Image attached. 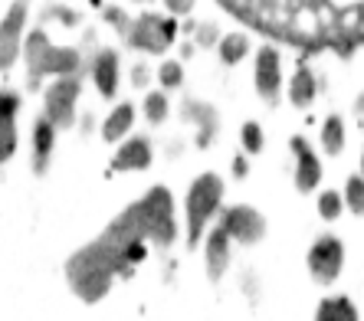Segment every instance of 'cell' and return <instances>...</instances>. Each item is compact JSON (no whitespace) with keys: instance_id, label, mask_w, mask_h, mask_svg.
I'll return each instance as SVG.
<instances>
[{"instance_id":"cell-1","label":"cell","mask_w":364,"mask_h":321,"mask_svg":"<svg viewBox=\"0 0 364 321\" xmlns=\"http://www.w3.org/2000/svg\"><path fill=\"white\" fill-rule=\"evenodd\" d=\"M119 272L128 276L125 259H122V253L115 246L105 243L102 236L95 239V243L82 246V249L66 262V279L82 302H99V298L109 292L112 279H115Z\"/></svg>"},{"instance_id":"cell-2","label":"cell","mask_w":364,"mask_h":321,"mask_svg":"<svg viewBox=\"0 0 364 321\" xmlns=\"http://www.w3.org/2000/svg\"><path fill=\"white\" fill-rule=\"evenodd\" d=\"M26 66H30V79L40 76H69L73 69L79 66V53L76 50H63V46H53L50 36L43 30H33L26 36Z\"/></svg>"},{"instance_id":"cell-3","label":"cell","mask_w":364,"mask_h":321,"mask_svg":"<svg viewBox=\"0 0 364 321\" xmlns=\"http://www.w3.org/2000/svg\"><path fill=\"white\" fill-rule=\"evenodd\" d=\"M220 200H223V180L217 174H200L191 184V190H187V243L191 246L200 243L203 227L217 213Z\"/></svg>"},{"instance_id":"cell-4","label":"cell","mask_w":364,"mask_h":321,"mask_svg":"<svg viewBox=\"0 0 364 321\" xmlns=\"http://www.w3.org/2000/svg\"><path fill=\"white\" fill-rule=\"evenodd\" d=\"M138 210H141L148 239H154L158 246H171L178 227H174V200H171L168 187H151V190L138 200Z\"/></svg>"},{"instance_id":"cell-5","label":"cell","mask_w":364,"mask_h":321,"mask_svg":"<svg viewBox=\"0 0 364 321\" xmlns=\"http://www.w3.org/2000/svg\"><path fill=\"white\" fill-rule=\"evenodd\" d=\"M174 20H164V17H154V13H144V17L135 20L132 33H128V43L135 50H144V53H164L174 40Z\"/></svg>"},{"instance_id":"cell-6","label":"cell","mask_w":364,"mask_h":321,"mask_svg":"<svg viewBox=\"0 0 364 321\" xmlns=\"http://www.w3.org/2000/svg\"><path fill=\"white\" fill-rule=\"evenodd\" d=\"M76 99H79V82L76 76H60L46 89V119L56 128H69L76 119Z\"/></svg>"},{"instance_id":"cell-7","label":"cell","mask_w":364,"mask_h":321,"mask_svg":"<svg viewBox=\"0 0 364 321\" xmlns=\"http://www.w3.org/2000/svg\"><path fill=\"white\" fill-rule=\"evenodd\" d=\"M341 266H345V246L335 236H322L309 249V272L315 276V282L331 285V282L338 279Z\"/></svg>"},{"instance_id":"cell-8","label":"cell","mask_w":364,"mask_h":321,"mask_svg":"<svg viewBox=\"0 0 364 321\" xmlns=\"http://www.w3.org/2000/svg\"><path fill=\"white\" fill-rule=\"evenodd\" d=\"M220 227L227 229L233 239H240V243H256V239L266 233V220L253 207H230V210L223 213Z\"/></svg>"},{"instance_id":"cell-9","label":"cell","mask_w":364,"mask_h":321,"mask_svg":"<svg viewBox=\"0 0 364 321\" xmlns=\"http://www.w3.org/2000/svg\"><path fill=\"white\" fill-rule=\"evenodd\" d=\"M279 82H282V62L276 46H263L256 56V92L266 102L279 99Z\"/></svg>"},{"instance_id":"cell-10","label":"cell","mask_w":364,"mask_h":321,"mask_svg":"<svg viewBox=\"0 0 364 321\" xmlns=\"http://www.w3.org/2000/svg\"><path fill=\"white\" fill-rule=\"evenodd\" d=\"M292 151H296V187L302 194H309V190L318 187V180H322V164H318L315 151L302 138H292Z\"/></svg>"},{"instance_id":"cell-11","label":"cell","mask_w":364,"mask_h":321,"mask_svg":"<svg viewBox=\"0 0 364 321\" xmlns=\"http://www.w3.org/2000/svg\"><path fill=\"white\" fill-rule=\"evenodd\" d=\"M151 164V144L148 138H128L122 141V148L112 158V168L115 170H144Z\"/></svg>"},{"instance_id":"cell-12","label":"cell","mask_w":364,"mask_h":321,"mask_svg":"<svg viewBox=\"0 0 364 321\" xmlns=\"http://www.w3.org/2000/svg\"><path fill=\"white\" fill-rule=\"evenodd\" d=\"M92 79H95L99 92L105 95V99H112V95H115V89H119V56H115L112 50H102L99 56H95Z\"/></svg>"},{"instance_id":"cell-13","label":"cell","mask_w":364,"mask_h":321,"mask_svg":"<svg viewBox=\"0 0 364 321\" xmlns=\"http://www.w3.org/2000/svg\"><path fill=\"white\" fill-rule=\"evenodd\" d=\"M230 233L223 227H217L207 236V272H210V279L217 282L223 276V269H227V262H230Z\"/></svg>"},{"instance_id":"cell-14","label":"cell","mask_w":364,"mask_h":321,"mask_svg":"<svg viewBox=\"0 0 364 321\" xmlns=\"http://www.w3.org/2000/svg\"><path fill=\"white\" fill-rule=\"evenodd\" d=\"M23 20H26V4L17 0V7L7 13L4 30H0V40H4V69H10V62L17 56V40H20V30H23Z\"/></svg>"},{"instance_id":"cell-15","label":"cell","mask_w":364,"mask_h":321,"mask_svg":"<svg viewBox=\"0 0 364 321\" xmlns=\"http://www.w3.org/2000/svg\"><path fill=\"white\" fill-rule=\"evenodd\" d=\"M53 141H56V125H53L46 115H40L33 125V168L36 174L46 170V160L53 154Z\"/></svg>"},{"instance_id":"cell-16","label":"cell","mask_w":364,"mask_h":321,"mask_svg":"<svg viewBox=\"0 0 364 321\" xmlns=\"http://www.w3.org/2000/svg\"><path fill=\"white\" fill-rule=\"evenodd\" d=\"M132 125H135V109H132L128 102H122L119 109L105 119V125H102V138H105V141H122V135H128Z\"/></svg>"},{"instance_id":"cell-17","label":"cell","mask_w":364,"mask_h":321,"mask_svg":"<svg viewBox=\"0 0 364 321\" xmlns=\"http://www.w3.org/2000/svg\"><path fill=\"white\" fill-rule=\"evenodd\" d=\"M14 111H17V95L4 92V148H0V158L10 160L14 158V148H17V128H14Z\"/></svg>"},{"instance_id":"cell-18","label":"cell","mask_w":364,"mask_h":321,"mask_svg":"<svg viewBox=\"0 0 364 321\" xmlns=\"http://www.w3.org/2000/svg\"><path fill=\"white\" fill-rule=\"evenodd\" d=\"M315 321H358V312L348 298H325V302L318 305Z\"/></svg>"},{"instance_id":"cell-19","label":"cell","mask_w":364,"mask_h":321,"mask_svg":"<svg viewBox=\"0 0 364 321\" xmlns=\"http://www.w3.org/2000/svg\"><path fill=\"white\" fill-rule=\"evenodd\" d=\"M289 99H292V105H299V109H305V105L315 99V82H312V72H309V69H299L296 72V82L289 89Z\"/></svg>"},{"instance_id":"cell-20","label":"cell","mask_w":364,"mask_h":321,"mask_svg":"<svg viewBox=\"0 0 364 321\" xmlns=\"http://www.w3.org/2000/svg\"><path fill=\"white\" fill-rule=\"evenodd\" d=\"M322 144H325V151H328V154H341V151H345V121H341L338 115H331V119L325 121Z\"/></svg>"},{"instance_id":"cell-21","label":"cell","mask_w":364,"mask_h":321,"mask_svg":"<svg viewBox=\"0 0 364 321\" xmlns=\"http://www.w3.org/2000/svg\"><path fill=\"white\" fill-rule=\"evenodd\" d=\"M246 53H250V40H246L243 33H227L220 40V60L230 62V66L243 60Z\"/></svg>"},{"instance_id":"cell-22","label":"cell","mask_w":364,"mask_h":321,"mask_svg":"<svg viewBox=\"0 0 364 321\" xmlns=\"http://www.w3.org/2000/svg\"><path fill=\"white\" fill-rule=\"evenodd\" d=\"M144 119L151 121V125H161V121L168 119V95L148 92V99H144Z\"/></svg>"},{"instance_id":"cell-23","label":"cell","mask_w":364,"mask_h":321,"mask_svg":"<svg viewBox=\"0 0 364 321\" xmlns=\"http://www.w3.org/2000/svg\"><path fill=\"white\" fill-rule=\"evenodd\" d=\"M345 200L351 207V213H364V178H351L345 187Z\"/></svg>"},{"instance_id":"cell-24","label":"cell","mask_w":364,"mask_h":321,"mask_svg":"<svg viewBox=\"0 0 364 321\" xmlns=\"http://www.w3.org/2000/svg\"><path fill=\"white\" fill-rule=\"evenodd\" d=\"M243 148L246 151H263V131H259V125L256 121H246L243 125Z\"/></svg>"},{"instance_id":"cell-25","label":"cell","mask_w":364,"mask_h":321,"mask_svg":"<svg viewBox=\"0 0 364 321\" xmlns=\"http://www.w3.org/2000/svg\"><path fill=\"white\" fill-rule=\"evenodd\" d=\"M318 213H322L325 220H335V217L341 213V197L331 194V190H328V194H322V197H318Z\"/></svg>"},{"instance_id":"cell-26","label":"cell","mask_w":364,"mask_h":321,"mask_svg":"<svg viewBox=\"0 0 364 321\" xmlns=\"http://www.w3.org/2000/svg\"><path fill=\"white\" fill-rule=\"evenodd\" d=\"M181 79H184V69H181V62H164L161 66V85L164 89H174V85H181Z\"/></svg>"},{"instance_id":"cell-27","label":"cell","mask_w":364,"mask_h":321,"mask_svg":"<svg viewBox=\"0 0 364 321\" xmlns=\"http://www.w3.org/2000/svg\"><path fill=\"white\" fill-rule=\"evenodd\" d=\"M191 4H194V0H168V7L174 10V13H187V10H191Z\"/></svg>"},{"instance_id":"cell-28","label":"cell","mask_w":364,"mask_h":321,"mask_svg":"<svg viewBox=\"0 0 364 321\" xmlns=\"http://www.w3.org/2000/svg\"><path fill=\"white\" fill-rule=\"evenodd\" d=\"M361 170H364V154H361Z\"/></svg>"},{"instance_id":"cell-29","label":"cell","mask_w":364,"mask_h":321,"mask_svg":"<svg viewBox=\"0 0 364 321\" xmlns=\"http://www.w3.org/2000/svg\"><path fill=\"white\" fill-rule=\"evenodd\" d=\"M23 4H26V0H23Z\"/></svg>"}]
</instances>
